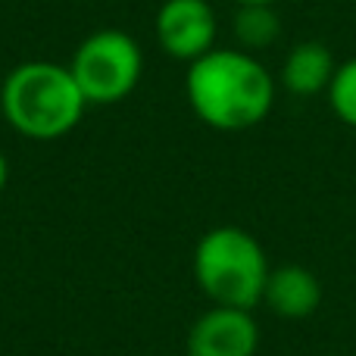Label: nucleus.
<instances>
[{
    "label": "nucleus",
    "mask_w": 356,
    "mask_h": 356,
    "mask_svg": "<svg viewBox=\"0 0 356 356\" xmlns=\"http://www.w3.org/2000/svg\"><path fill=\"white\" fill-rule=\"evenodd\" d=\"M184 97L194 116L216 131L257 129L275 104V79L247 50L213 47L184 75Z\"/></svg>",
    "instance_id": "f257e3e1"
},
{
    "label": "nucleus",
    "mask_w": 356,
    "mask_h": 356,
    "mask_svg": "<svg viewBox=\"0 0 356 356\" xmlns=\"http://www.w3.org/2000/svg\"><path fill=\"white\" fill-rule=\"evenodd\" d=\"M88 100L72 69L50 60L19 63L0 88V110L16 135L29 141H60L79 129Z\"/></svg>",
    "instance_id": "f03ea898"
},
{
    "label": "nucleus",
    "mask_w": 356,
    "mask_h": 356,
    "mask_svg": "<svg viewBox=\"0 0 356 356\" xmlns=\"http://www.w3.org/2000/svg\"><path fill=\"white\" fill-rule=\"evenodd\" d=\"M272 266L247 228L216 225L194 247V282L213 307L257 309Z\"/></svg>",
    "instance_id": "7ed1b4c3"
},
{
    "label": "nucleus",
    "mask_w": 356,
    "mask_h": 356,
    "mask_svg": "<svg viewBox=\"0 0 356 356\" xmlns=\"http://www.w3.org/2000/svg\"><path fill=\"white\" fill-rule=\"evenodd\" d=\"M69 69L88 104L110 106L138 88L144 72V54L129 31L97 29L75 47Z\"/></svg>",
    "instance_id": "20e7f679"
},
{
    "label": "nucleus",
    "mask_w": 356,
    "mask_h": 356,
    "mask_svg": "<svg viewBox=\"0 0 356 356\" xmlns=\"http://www.w3.org/2000/svg\"><path fill=\"white\" fill-rule=\"evenodd\" d=\"M156 44L178 63H194L216 47L219 19L209 0H163L154 16Z\"/></svg>",
    "instance_id": "39448f33"
},
{
    "label": "nucleus",
    "mask_w": 356,
    "mask_h": 356,
    "mask_svg": "<svg viewBox=\"0 0 356 356\" xmlns=\"http://www.w3.org/2000/svg\"><path fill=\"white\" fill-rule=\"evenodd\" d=\"M184 350L188 356H257L259 325L253 309L209 307L188 328Z\"/></svg>",
    "instance_id": "423d86ee"
},
{
    "label": "nucleus",
    "mask_w": 356,
    "mask_h": 356,
    "mask_svg": "<svg viewBox=\"0 0 356 356\" xmlns=\"http://www.w3.org/2000/svg\"><path fill=\"white\" fill-rule=\"evenodd\" d=\"M263 303L282 319H307L322 303V284L307 266H275L266 278Z\"/></svg>",
    "instance_id": "0eeeda50"
},
{
    "label": "nucleus",
    "mask_w": 356,
    "mask_h": 356,
    "mask_svg": "<svg viewBox=\"0 0 356 356\" xmlns=\"http://www.w3.org/2000/svg\"><path fill=\"white\" fill-rule=\"evenodd\" d=\"M334 54L322 41H300L291 47V54L282 63V85L297 97L325 94L334 79Z\"/></svg>",
    "instance_id": "6e6552de"
},
{
    "label": "nucleus",
    "mask_w": 356,
    "mask_h": 356,
    "mask_svg": "<svg viewBox=\"0 0 356 356\" xmlns=\"http://www.w3.org/2000/svg\"><path fill=\"white\" fill-rule=\"evenodd\" d=\"M232 29H234V38H238L241 50L257 54V50H266L278 41V35H282V19H278L272 3H241L232 19Z\"/></svg>",
    "instance_id": "1a4fd4ad"
},
{
    "label": "nucleus",
    "mask_w": 356,
    "mask_h": 356,
    "mask_svg": "<svg viewBox=\"0 0 356 356\" xmlns=\"http://www.w3.org/2000/svg\"><path fill=\"white\" fill-rule=\"evenodd\" d=\"M325 94H328V106H332L334 116L344 125L356 129V56L334 69V79Z\"/></svg>",
    "instance_id": "9d476101"
},
{
    "label": "nucleus",
    "mask_w": 356,
    "mask_h": 356,
    "mask_svg": "<svg viewBox=\"0 0 356 356\" xmlns=\"http://www.w3.org/2000/svg\"><path fill=\"white\" fill-rule=\"evenodd\" d=\"M6 181H10V163H6L3 150H0V191L6 188Z\"/></svg>",
    "instance_id": "9b49d317"
},
{
    "label": "nucleus",
    "mask_w": 356,
    "mask_h": 356,
    "mask_svg": "<svg viewBox=\"0 0 356 356\" xmlns=\"http://www.w3.org/2000/svg\"><path fill=\"white\" fill-rule=\"evenodd\" d=\"M238 3H275V0H238Z\"/></svg>",
    "instance_id": "f8f14e48"
}]
</instances>
